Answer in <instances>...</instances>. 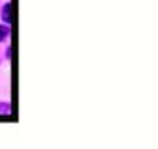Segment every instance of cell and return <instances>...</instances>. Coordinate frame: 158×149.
Instances as JSON below:
<instances>
[{
	"mask_svg": "<svg viewBox=\"0 0 158 149\" xmlns=\"http://www.w3.org/2000/svg\"><path fill=\"white\" fill-rule=\"evenodd\" d=\"M10 112H11V106H10V103H2V104H0V114L8 116Z\"/></svg>",
	"mask_w": 158,
	"mask_h": 149,
	"instance_id": "obj_3",
	"label": "cell"
},
{
	"mask_svg": "<svg viewBox=\"0 0 158 149\" xmlns=\"http://www.w3.org/2000/svg\"><path fill=\"white\" fill-rule=\"evenodd\" d=\"M2 21H4L6 24L11 23V4H10V2H6V4L2 6Z\"/></svg>",
	"mask_w": 158,
	"mask_h": 149,
	"instance_id": "obj_1",
	"label": "cell"
},
{
	"mask_svg": "<svg viewBox=\"0 0 158 149\" xmlns=\"http://www.w3.org/2000/svg\"><path fill=\"white\" fill-rule=\"evenodd\" d=\"M11 30H10V24H0V43H4L8 37H10Z\"/></svg>",
	"mask_w": 158,
	"mask_h": 149,
	"instance_id": "obj_2",
	"label": "cell"
}]
</instances>
